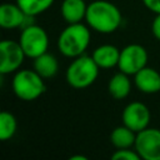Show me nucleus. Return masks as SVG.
Segmentation results:
<instances>
[{
  "label": "nucleus",
  "mask_w": 160,
  "mask_h": 160,
  "mask_svg": "<svg viewBox=\"0 0 160 160\" xmlns=\"http://www.w3.org/2000/svg\"><path fill=\"white\" fill-rule=\"evenodd\" d=\"M30 18L24 12V10L15 4H2L0 6V26L2 29H18L26 26V19Z\"/></svg>",
  "instance_id": "10"
},
{
  "label": "nucleus",
  "mask_w": 160,
  "mask_h": 160,
  "mask_svg": "<svg viewBox=\"0 0 160 160\" xmlns=\"http://www.w3.org/2000/svg\"><path fill=\"white\" fill-rule=\"evenodd\" d=\"M11 86L15 96L22 101H34L46 90L44 78H41L34 69L18 70L12 78Z\"/></svg>",
  "instance_id": "4"
},
{
  "label": "nucleus",
  "mask_w": 160,
  "mask_h": 160,
  "mask_svg": "<svg viewBox=\"0 0 160 160\" xmlns=\"http://www.w3.org/2000/svg\"><path fill=\"white\" fill-rule=\"evenodd\" d=\"M121 119L124 125H126L135 132H139L149 126L151 114L149 108L144 102L131 101L124 108Z\"/></svg>",
  "instance_id": "9"
},
{
  "label": "nucleus",
  "mask_w": 160,
  "mask_h": 160,
  "mask_svg": "<svg viewBox=\"0 0 160 160\" xmlns=\"http://www.w3.org/2000/svg\"><path fill=\"white\" fill-rule=\"evenodd\" d=\"M26 58L19 41L5 39L0 42V74L16 72Z\"/></svg>",
  "instance_id": "7"
},
{
  "label": "nucleus",
  "mask_w": 160,
  "mask_h": 160,
  "mask_svg": "<svg viewBox=\"0 0 160 160\" xmlns=\"http://www.w3.org/2000/svg\"><path fill=\"white\" fill-rule=\"evenodd\" d=\"M91 56L100 69H110V68L118 66L119 58H120V50L115 45L104 44V45L98 46L92 51Z\"/></svg>",
  "instance_id": "12"
},
{
  "label": "nucleus",
  "mask_w": 160,
  "mask_h": 160,
  "mask_svg": "<svg viewBox=\"0 0 160 160\" xmlns=\"http://www.w3.org/2000/svg\"><path fill=\"white\" fill-rule=\"evenodd\" d=\"M90 39L91 34L88 24H68L58 38V49L64 56L74 59L85 54L90 44Z\"/></svg>",
  "instance_id": "2"
},
{
  "label": "nucleus",
  "mask_w": 160,
  "mask_h": 160,
  "mask_svg": "<svg viewBox=\"0 0 160 160\" xmlns=\"http://www.w3.org/2000/svg\"><path fill=\"white\" fill-rule=\"evenodd\" d=\"M88 5L84 0H62L61 4V16L68 24L81 22L85 20Z\"/></svg>",
  "instance_id": "13"
},
{
  "label": "nucleus",
  "mask_w": 160,
  "mask_h": 160,
  "mask_svg": "<svg viewBox=\"0 0 160 160\" xmlns=\"http://www.w3.org/2000/svg\"><path fill=\"white\" fill-rule=\"evenodd\" d=\"M34 70L44 79H51L54 78L58 71H59V61L58 59L50 54V52H44L40 56L34 59L32 62Z\"/></svg>",
  "instance_id": "15"
},
{
  "label": "nucleus",
  "mask_w": 160,
  "mask_h": 160,
  "mask_svg": "<svg viewBox=\"0 0 160 160\" xmlns=\"http://www.w3.org/2000/svg\"><path fill=\"white\" fill-rule=\"evenodd\" d=\"M151 31H152L154 38L160 41V14H156V16L154 18L152 24H151Z\"/></svg>",
  "instance_id": "20"
},
{
  "label": "nucleus",
  "mask_w": 160,
  "mask_h": 160,
  "mask_svg": "<svg viewBox=\"0 0 160 160\" xmlns=\"http://www.w3.org/2000/svg\"><path fill=\"white\" fill-rule=\"evenodd\" d=\"M142 2L150 11L160 14V0H142Z\"/></svg>",
  "instance_id": "21"
},
{
  "label": "nucleus",
  "mask_w": 160,
  "mask_h": 160,
  "mask_svg": "<svg viewBox=\"0 0 160 160\" xmlns=\"http://www.w3.org/2000/svg\"><path fill=\"white\" fill-rule=\"evenodd\" d=\"M112 160H139L141 159L140 155L138 154V151L131 148H126V149H116L115 152L111 155Z\"/></svg>",
  "instance_id": "19"
},
{
  "label": "nucleus",
  "mask_w": 160,
  "mask_h": 160,
  "mask_svg": "<svg viewBox=\"0 0 160 160\" xmlns=\"http://www.w3.org/2000/svg\"><path fill=\"white\" fill-rule=\"evenodd\" d=\"M129 76L130 75L122 71H119L111 76L108 84V91L114 99L122 100L128 98V95L131 91V80Z\"/></svg>",
  "instance_id": "14"
},
{
  "label": "nucleus",
  "mask_w": 160,
  "mask_h": 160,
  "mask_svg": "<svg viewBox=\"0 0 160 160\" xmlns=\"http://www.w3.org/2000/svg\"><path fill=\"white\" fill-rule=\"evenodd\" d=\"M85 21L88 26L100 34H111L119 29L122 21L116 5L106 0H96L88 5Z\"/></svg>",
  "instance_id": "1"
},
{
  "label": "nucleus",
  "mask_w": 160,
  "mask_h": 160,
  "mask_svg": "<svg viewBox=\"0 0 160 160\" xmlns=\"http://www.w3.org/2000/svg\"><path fill=\"white\" fill-rule=\"evenodd\" d=\"M18 129V121L15 116L9 111L0 112V139L2 141L10 140Z\"/></svg>",
  "instance_id": "18"
},
{
  "label": "nucleus",
  "mask_w": 160,
  "mask_h": 160,
  "mask_svg": "<svg viewBox=\"0 0 160 160\" xmlns=\"http://www.w3.org/2000/svg\"><path fill=\"white\" fill-rule=\"evenodd\" d=\"M148 51L140 44H129L120 50L118 68L128 75H135L148 64Z\"/></svg>",
  "instance_id": "6"
},
{
  "label": "nucleus",
  "mask_w": 160,
  "mask_h": 160,
  "mask_svg": "<svg viewBox=\"0 0 160 160\" xmlns=\"http://www.w3.org/2000/svg\"><path fill=\"white\" fill-rule=\"evenodd\" d=\"M55 0H16V4L29 16H36L52 6Z\"/></svg>",
  "instance_id": "17"
},
{
  "label": "nucleus",
  "mask_w": 160,
  "mask_h": 160,
  "mask_svg": "<svg viewBox=\"0 0 160 160\" xmlns=\"http://www.w3.org/2000/svg\"><path fill=\"white\" fill-rule=\"evenodd\" d=\"M70 160H88V158L82 155H78V156H71Z\"/></svg>",
  "instance_id": "22"
},
{
  "label": "nucleus",
  "mask_w": 160,
  "mask_h": 160,
  "mask_svg": "<svg viewBox=\"0 0 160 160\" xmlns=\"http://www.w3.org/2000/svg\"><path fill=\"white\" fill-rule=\"evenodd\" d=\"M134 149L144 160H160V130L148 126L139 131Z\"/></svg>",
  "instance_id": "8"
},
{
  "label": "nucleus",
  "mask_w": 160,
  "mask_h": 160,
  "mask_svg": "<svg viewBox=\"0 0 160 160\" xmlns=\"http://www.w3.org/2000/svg\"><path fill=\"white\" fill-rule=\"evenodd\" d=\"M134 84L144 94L160 92V72L154 68L145 66L134 75Z\"/></svg>",
  "instance_id": "11"
},
{
  "label": "nucleus",
  "mask_w": 160,
  "mask_h": 160,
  "mask_svg": "<svg viewBox=\"0 0 160 160\" xmlns=\"http://www.w3.org/2000/svg\"><path fill=\"white\" fill-rule=\"evenodd\" d=\"M19 42L26 55V58L35 59L49 49L48 32L39 25L29 24L21 29Z\"/></svg>",
  "instance_id": "5"
},
{
  "label": "nucleus",
  "mask_w": 160,
  "mask_h": 160,
  "mask_svg": "<svg viewBox=\"0 0 160 160\" xmlns=\"http://www.w3.org/2000/svg\"><path fill=\"white\" fill-rule=\"evenodd\" d=\"M136 134L134 130L128 128L126 125L116 126L111 134H110V142L115 149H126V148H134Z\"/></svg>",
  "instance_id": "16"
},
{
  "label": "nucleus",
  "mask_w": 160,
  "mask_h": 160,
  "mask_svg": "<svg viewBox=\"0 0 160 160\" xmlns=\"http://www.w3.org/2000/svg\"><path fill=\"white\" fill-rule=\"evenodd\" d=\"M99 69L92 56L82 54L72 59L65 71V80L74 89H85L95 82Z\"/></svg>",
  "instance_id": "3"
}]
</instances>
